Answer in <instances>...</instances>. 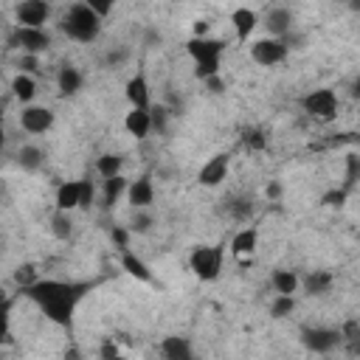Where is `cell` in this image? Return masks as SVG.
Wrapping results in <instances>:
<instances>
[{"label": "cell", "mask_w": 360, "mask_h": 360, "mask_svg": "<svg viewBox=\"0 0 360 360\" xmlns=\"http://www.w3.org/2000/svg\"><path fill=\"white\" fill-rule=\"evenodd\" d=\"M332 273H326V270H309L304 278H301V284H304V290L309 292V295H323V292H329L332 290Z\"/></svg>", "instance_id": "603a6c76"}, {"label": "cell", "mask_w": 360, "mask_h": 360, "mask_svg": "<svg viewBox=\"0 0 360 360\" xmlns=\"http://www.w3.org/2000/svg\"><path fill=\"white\" fill-rule=\"evenodd\" d=\"M3 143H6V129H3V112H0V149H3Z\"/></svg>", "instance_id": "bcb514c9"}, {"label": "cell", "mask_w": 360, "mask_h": 360, "mask_svg": "<svg viewBox=\"0 0 360 360\" xmlns=\"http://www.w3.org/2000/svg\"><path fill=\"white\" fill-rule=\"evenodd\" d=\"M17 68H20V73H37L39 70V56L37 53H22L20 56V62H17Z\"/></svg>", "instance_id": "74e56055"}, {"label": "cell", "mask_w": 360, "mask_h": 360, "mask_svg": "<svg viewBox=\"0 0 360 360\" xmlns=\"http://www.w3.org/2000/svg\"><path fill=\"white\" fill-rule=\"evenodd\" d=\"M112 242H115L118 250H124L127 242H129V231H127V228H112Z\"/></svg>", "instance_id": "b9f144b4"}, {"label": "cell", "mask_w": 360, "mask_h": 360, "mask_svg": "<svg viewBox=\"0 0 360 360\" xmlns=\"http://www.w3.org/2000/svg\"><path fill=\"white\" fill-rule=\"evenodd\" d=\"M51 233L56 236V239H70V233H73V219H70V211H62V208H56L53 211V217H51Z\"/></svg>", "instance_id": "4316f807"}, {"label": "cell", "mask_w": 360, "mask_h": 360, "mask_svg": "<svg viewBox=\"0 0 360 360\" xmlns=\"http://www.w3.org/2000/svg\"><path fill=\"white\" fill-rule=\"evenodd\" d=\"M39 276H37V264H20L17 270H14V284L22 290V287H28V284H34Z\"/></svg>", "instance_id": "d6a6232c"}, {"label": "cell", "mask_w": 360, "mask_h": 360, "mask_svg": "<svg viewBox=\"0 0 360 360\" xmlns=\"http://www.w3.org/2000/svg\"><path fill=\"white\" fill-rule=\"evenodd\" d=\"M208 20H194V37H205L208 34Z\"/></svg>", "instance_id": "f6af8a7d"}, {"label": "cell", "mask_w": 360, "mask_h": 360, "mask_svg": "<svg viewBox=\"0 0 360 360\" xmlns=\"http://www.w3.org/2000/svg\"><path fill=\"white\" fill-rule=\"evenodd\" d=\"M98 354H101L104 360H110V357H118V346H115L112 340H104V343H101V349H98Z\"/></svg>", "instance_id": "7bdbcfd3"}, {"label": "cell", "mask_w": 360, "mask_h": 360, "mask_svg": "<svg viewBox=\"0 0 360 360\" xmlns=\"http://www.w3.org/2000/svg\"><path fill=\"white\" fill-rule=\"evenodd\" d=\"M11 90H14V98L22 101V104H31L34 96H37V82L31 73H17L11 79Z\"/></svg>", "instance_id": "cb8c5ba5"}, {"label": "cell", "mask_w": 360, "mask_h": 360, "mask_svg": "<svg viewBox=\"0 0 360 360\" xmlns=\"http://www.w3.org/2000/svg\"><path fill=\"white\" fill-rule=\"evenodd\" d=\"M169 107L163 104H149V121H152V129L158 132H166V124H169Z\"/></svg>", "instance_id": "f546056e"}, {"label": "cell", "mask_w": 360, "mask_h": 360, "mask_svg": "<svg viewBox=\"0 0 360 360\" xmlns=\"http://www.w3.org/2000/svg\"><path fill=\"white\" fill-rule=\"evenodd\" d=\"M62 31L70 37V39H76V42H93L98 34H101V17L90 8V6H84L82 0H76L65 14H62Z\"/></svg>", "instance_id": "3957f363"}, {"label": "cell", "mask_w": 360, "mask_h": 360, "mask_svg": "<svg viewBox=\"0 0 360 360\" xmlns=\"http://www.w3.org/2000/svg\"><path fill=\"white\" fill-rule=\"evenodd\" d=\"M242 141H245L248 149H264V146H267V138H264L262 129H245Z\"/></svg>", "instance_id": "e575fe53"}, {"label": "cell", "mask_w": 360, "mask_h": 360, "mask_svg": "<svg viewBox=\"0 0 360 360\" xmlns=\"http://www.w3.org/2000/svg\"><path fill=\"white\" fill-rule=\"evenodd\" d=\"M0 79H3V68H0Z\"/></svg>", "instance_id": "7dc6e473"}, {"label": "cell", "mask_w": 360, "mask_h": 360, "mask_svg": "<svg viewBox=\"0 0 360 360\" xmlns=\"http://www.w3.org/2000/svg\"><path fill=\"white\" fill-rule=\"evenodd\" d=\"M346 163H349V169H346V188H352L354 186V180H357V155H349L346 158Z\"/></svg>", "instance_id": "ab89813d"}, {"label": "cell", "mask_w": 360, "mask_h": 360, "mask_svg": "<svg viewBox=\"0 0 360 360\" xmlns=\"http://www.w3.org/2000/svg\"><path fill=\"white\" fill-rule=\"evenodd\" d=\"M152 228V214L146 208H132V222H129V231L135 233H149Z\"/></svg>", "instance_id": "1f68e13d"}, {"label": "cell", "mask_w": 360, "mask_h": 360, "mask_svg": "<svg viewBox=\"0 0 360 360\" xmlns=\"http://www.w3.org/2000/svg\"><path fill=\"white\" fill-rule=\"evenodd\" d=\"M208 87H211V93H222V79H219V73L217 76H208V79H202Z\"/></svg>", "instance_id": "ee69618b"}, {"label": "cell", "mask_w": 360, "mask_h": 360, "mask_svg": "<svg viewBox=\"0 0 360 360\" xmlns=\"http://www.w3.org/2000/svg\"><path fill=\"white\" fill-rule=\"evenodd\" d=\"M256 22H259V17H256V11L248 8V6H239V8H233V14H231V25H233V34H236L239 42H248V37L253 34Z\"/></svg>", "instance_id": "9a60e30c"}, {"label": "cell", "mask_w": 360, "mask_h": 360, "mask_svg": "<svg viewBox=\"0 0 360 360\" xmlns=\"http://www.w3.org/2000/svg\"><path fill=\"white\" fill-rule=\"evenodd\" d=\"M121 267H124L127 276H132V278H138V281H143V284L152 281V270H149V264H146L141 256H135L129 248L121 250Z\"/></svg>", "instance_id": "d6986e66"}, {"label": "cell", "mask_w": 360, "mask_h": 360, "mask_svg": "<svg viewBox=\"0 0 360 360\" xmlns=\"http://www.w3.org/2000/svg\"><path fill=\"white\" fill-rule=\"evenodd\" d=\"M340 340H343L340 329H326V326H304L301 329V343L315 354H329Z\"/></svg>", "instance_id": "ba28073f"}, {"label": "cell", "mask_w": 360, "mask_h": 360, "mask_svg": "<svg viewBox=\"0 0 360 360\" xmlns=\"http://www.w3.org/2000/svg\"><path fill=\"white\" fill-rule=\"evenodd\" d=\"M121 166H124V158L115 155V152H104L98 160H96V172L101 177H112V174H121Z\"/></svg>", "instance_id": "83f0119b"}, {"label": "cell", "mask_w": 360, "mask_h": 360, "mask_svg": "<svg viewBox=\"0 0 360 360\" xmlns=\"http://www.w3.org/2000/svg\"><path fill=\"white\" fill-rule=\"evenodd\" d=\"M124 127H127V132L132 135V138H138V141H143L149 132H152V121H149V107H132L129 112H127V118H124Z\"/></svg>", "instance_id": "2e32d148"}, {"label": "cell", "mask_w": 360, "mask_h": 360, "mask_svg": "<svg viewBox=\"0 0 360 360\" xmlns=\"http://www.w3.org/2000/svg\"><path fill=\"white\" fill-rule=\"evenodd\" d=\"M228 169H231V155L228 152H219V155H214V158H208L202 163V169L197 172V183L214 188V186H219L228 177Z\"/></svg>", "instance_id": "8fae6325"}, {"label": "cell", "mask_w": 360, "mask_h": 360, "mask_svg": "<svg viewBox=\"0 0 360 360\" xmlns=\"http://www.w3.org/2000/svg\"><path fill=\"white\" fill-rule=\"evenodd\" d=\"M222 256H225L222 245H197L188 256V267L200 281H214L222 270Z\"/></svg>", "instance_id": "277c9868"}, {"label": "cell", "mask_w": 360, "mask_h": 360, "mask_svg": "<svg viewBox=\"0 0 360 360\" xmlns=\"http://www.w3.org/2000/svg\"><path fill=\"white\" fill-rule=\"evenodd\" d=\"M20 127L31 135H42L53 127V110L39 107V104H25L20 112Z\"/></svg>", "instance_id": "30bf717a"}, {"label": "cell", "mask_w": 360, "mask_h": 360, "mask_svg": "<svg viewBox=\"0 0 360 360\" xmlns=\"http://www.w3.org/2000/svg\"><path fill=\"white\" fill-rule=\"evenodd\" d=\"M56 87H59V96H76L82 90V70L73 68V65H62L59 73H56Z\"/></svg>", "instance_id": "ffe728a7"}, {"label": "cell", "mask_w": 360, "mask_h": 360, "mask_svg": "<svg viewBox=\"0 0 360 360\" xmlns=\"http://www.w3.org/2000/svg\"><path fill=\"white\" fill-rule=\"evenodd\" d=\"M82 3H84V6H90L101 20H104V17L112 11V6H115V0H82Z\"/></svg>", "instance_id": "f35d334b"}, {"label": "cell", "mask_w": 360, "mask_h": 360, "mask_svg": "<svg viewBox=\"0 0 360 360\" xmlns=\"http://www.w3.org/2000/svg\"><path fill=\"white\" fill-rule=\"evenodd\" d=\"M17 163H20L25 172H37V169H42V163H45V152H42L39 146H34V143H25V146L17 152Z\"/></svg>", "instance_id": "d4e9b609"}, {"label": "cell", "mask_w": 360, "mask_h": 360, "mask_svg": "<svg viewBox=\"0 0 360 360\" xmlns=\"http://www.w3.org/2000/svg\"><path fill=\"white\" fill-rule=\"evenodd\" d=\"M270 284H273V290H276L278 295H295V292H298V287H301V276H298L295 270L278 267V270H273Z\"/></svg>", "instance_id": "44dd1931"}, {"label": "cell", "mask_w": 360, "mask_h": 360, "mask_svg": "<svg viewBox=\"0 0 360 360\" xmlns=\"http://www.w3.org/2000/svg\"><path fill=\"white\" fill-rule=\"evenodd\" d=\"M124 96H127L129 107H149V104H152V98H149V82H146V76H143L141 70L127 79Z\"/></svg>", "instance_id": "4fadbf2b"}, {"label": "cell", "mask_w": 360, "mask_h": 360, "mask_svg": "<svg viewBox=\"0 0 360 360\" xmlns=\"http://www.w3.org/2000/svg\"><path fill=\"white\" fill-rule=\"evenodd\" d=\"M186 53L194 59V76L197 79H208L219 73L222 65V53H225V39L217 37H191L186 42Z\"/></svg>", "instance_id": "7a4b0ae2"}, {"label": "cell", "mask_w": 360, "mask_h": 360, "mask_svg": "<svg viewBox=\"0 0 360 360\" xmlns=\"http://www.w3.org/2000/svg\"><path fill=\"white\" fill-rule=\"evenodd\" d=\"M346 200H349V188L340 186V188H329V191L321 197V205H326V208H343Z\"/></svg>", "instance_id": "4dcf8cb0"}, {"label": "cell", "mask_w": 360, "mask_h": 360, "mask_svg": "<svg viewBox=\"0 0 360 360\" xmlns=\"http://www.w3.org/2000/svg\"><path fill=\"white\" fill-rule=\"evenodd\" d=\"M292 309H295V295H278L276 292V298L270 304V315L273 318H287V315H292Z\"/></svg>", "instance_id": "f1b7e54d"}, {"label": "cell", "mask_w": 360, "mask_h": 360, "mask_svg": "<svg viewBox=\"0 0 360 360\" xmlns=\"http://www.w3.org/2000/svg\"><path fill=\"white\" fill-rule=\"evenodd\" d=\"M264 25H267L270 37H284V34H290V31H292V14H290V8H284V6L270 8V11L264 14Z\"/></svg>", "instance_id": "e0dca14e"}, {"label": "cell", "mask_w": 360, "mask_h": 360, "mask_svg": "<svg viewBox=\"0 0 360 360\" xmlns=\"http://www.w3.org/2000/svg\"><path fill=\"white\" fill-rule=\"evenodd\" d=\"M96 200V186L90 177H82L79 180V208H90Z\"/></svg>", "instance_id": "836d02e7"}, {"label": "cell", "mask_w": 360, "mask_h": 360, "mask_svg": "<svg viewBox=\"0 0 360 360\" xmlns=\"http://www.w3.org/2000/svg\"><path fill=\"white\" fill-rule=\"evenodd\" d=\"M301 107L309 118L329 124V121L338 118V93L329 90V87H318V90H312L301 98Z\"/></svg>", "instance_id": "5b68a950"}, {"label": "cell", "mask_w": 360, "mask_h": 360, "mask_svg": "<svg viewBox=\"0 0 360 360\" xmlns=\"http://www.w3.org/2000/svg\"><path fill=\"white\" fill-rule=\"evenodd\" d=\"M93 290V281H59V278H37L34 284L22 287L20 292L25 298H31L48 321L59 323V326H70L73 323V312L76 304L84 298V292Z\"/></svg>", "instance_id": "6da1fadb"}, {"label": "cell", "mask_w": 360, "mask_h": 360, "mask_svg": "<svg viewBox=\"0 0 360 360\" xmlns=\"http://www.w3.org/2000/svg\"><path fill=\"white\" fill-rule=\"evenodd\" d=\"M127 200L132 208H149L155 202V186H152V177L149 174H141L138 180H132L127 186Z\"/></svg>", "instance_id": "7c38bea8"}, {"label": "cell", "mask_w": 360, "mask_h": 360, "mask_svg": "<svg viewBox=\"0 0 360 360\" xmlns=\"http://www.w3.org/2000/svg\"><path fill=\"white\" fill-rule=\"evenodd\" d=\"M281 191H284V188H281V180H270V183L264 186V197L273 200V202L281 200Z\"/></svg>", "instance_id": "60d3db41"}, {"label": "cell", "mask_w": 360, "mask_h": 360, "mask_svg": "<svg viewBox=\"0 0 360 360\" xmlns=\"http://www.w3.org/2000/svg\"><path fill=\"white\" fill-rule=\"evenodd\" d=\"M124 191H127V177H124V174L104 177V186H101V200H104V205H115Z\"/></svg>", "instance_id": "484cf974"}, {"label": "cell", "mask_w": 360, "mask_h": 360, "mask_svg": "<svg viewBox=\"0 0 360 360\" xmlns=\"http://www.w3.org/2000/svg\"><path fill=\"white\" fill-rule=\"evenodd\" d=\"M250 214H253V205H250V200H233V202H231V217H233V219L245 222Z\"/></svg>", "instance_id": "d590c367"}, {"label": "cell", "mask_w": 360, "mask_h": 360, "mask_svg": "<svg viewBox=\"0 0 360 360\" xmlns=\"http://www.w3.org/2000/svg\"><path fill=\"white\" fill-rule=\"evenodd\" d=\"M256 245H259V231H256L253 225H245L242 231L233 233V239H231V253H233L236 259H248V256L256 253Z\"/></svg>", "instance_id": "5bb4252c"}, {"label": "cell", "mask_w": 360, "mask_h": 360, "mask_svg": "<svg viewBox=\"0 0 360 360\" xmlns=\"http://www.w3.org/2000/svg\"><path fill=\"white\" fill-rule=\"evenodd\" d=\"M160 354L166 360H191L194 357V349H191V340L188 338L172 335V338H163L160 340Z\"/></svg>", "instance_id": "ac0fdd59"}, {"label": "cell", "mask_w": 360, "mask_h": 360, "mask_svg": "<svg viewBox=\"0 0 360 360\" xmlns=\"http://www.w3.org/2000/svg\"><path fill=\"white\" fill-rule=\"evenodd\" d=\"M8 315H11V301L0 298V343L8 338Z\"/></svg>", "instance_id": "8d00e7d4"}, {"label": "cell", "mask_w": 360, "mask_h": 360, "mask_svg": "<svg viewBox=\"0 0 360 360\" xmlns=\"http://www.w3.org/2000/svg\"><path fill=\"white\" fill-rule=\"evenodd\" d=\"M11 48H22V53H45L51 48V37L45 28H28V25H14L8 37Z\"/></svg>", "instance_id": "8992f818"}, {"label": "cell", "mask_w": 360, "mask_h": 360, "mask_svg": "<svg viewBox=\"0 0 360 360\" xmlns=\"http://www.w3.org/2000/svg\"><path fill=\"white\" fill-rule=\"evenodd\" d=\"M48 17H51L48 0H20V3L14 6V20H17V25L42 28Z\"/></svg>", "instance_id": "9c48e42d"}, {"label": "cell", "mask_w": 360, "mask_h": 360, "mask_svg": "<svg viewBox=\"0 0 360 360\" xmlns=\"http://www.w3.org/2000/svg\"><path fill=\"white\" fill-rule=\"evenodd\" d=\"M53 202H56V208H62V211L79 208V180H65V183H59Z\"/></svg>", "instance_id": "7402d4cb"}, {"label": "cell", "mask_w": 360, "mask_h": 360, "mask_svg": "<svg viewBox=\"0 0 360 360\" xmlns=\"http://www.w3.org/2000/svg\"><path fill=\"white\" fill-rule=\"evenodd\" d=\"M290 53V48L284 45L281 37H264V39H256L250 45V56L256 65H264V68H273L278 62H284Z\"/></svg>", "instance_id": "52a82bcc"}]
</instances>
